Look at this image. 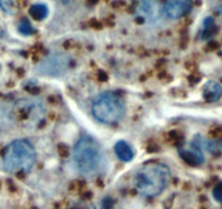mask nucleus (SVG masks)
Instances as JSON below:
<instances>
[{
	"label": "nucleus",
	"instance_id": "19",
	"mask_svg": "<svg viewBox=\"0 0 222 209\" xmlns=\"http://www.w3.org/2000/svg\"><path fill=\"white\" fill-rule=\"evenodd\" d=\"M209 48L210 49H218L219 48V45H218V43H210L209 44Z\"/></svg>",
	"mask_w": 222,
	"mask_h": 209
},
{
	"label": "nucleus",
	"instance_id": "8",
	"mask_svg": "<svg viewBox=\"0 0 222 209\" xmlns=\"http://www.w3.org/2000/svg\"><path fill=\"white\" fill-rule=\"evenodd\" d=\"M139 6L136 7V11H138L139 15L137 17L136 21L143 23V22H151L156 21L160 15V7L157 0H137Z\"/></svg>",
	"mask_w": 222,
	"mask_h": 209
},
{
	"label": "nucleus",
	"instance_id": "10",
	"mask_svg": "<svg viewBox=\"0 0 222 209\" xmlns=\"http://www.w3.org/2000/svg\"><path fill=\"white\" fill-rule=\"evenodd\" d=\"M15 119L14 108L0 104V135L10 129Z\"/></svg>",
	"mask_w": 222,
	"mask_h": 209
},
{
	"label": "nucleus",
	"instance_id": "1",
	"mask_svg": "<svg viewBox=\"0 0 222 209\" xmlns=\"http://www.w3.org/2000/svg\"><path fill=\"white\" fill-rule=\"evenodd\" d=\"M72 154L76 169L84 177L91 178L99 174L107 164L102 145L92 136H82L75 144Z\"/></svg>",
	"mask_w": 222,
	"mask_h": 209
},
{
	"label": "nucleus",
	"instance_id": "18",
	"mask_svg": "<svg viewBox=\"0 0 222 209\" xmlns=\"http://www.w3.org/2000/svg\"><path fill=\"white\" fill-rule=\"evenodd\" d=\"M111 199H106V201H104V208L105 209H111L112 205H111Z\"/></svg>",
	"mask_w": 222,
	"mask_h": 209
},
{
	"label": "nucleus",
	"instance_id": "3",
	"mask_svg": "<svg viewBox=\"0 0 222 209\" xmlns=\"http://www.w3.org/2000/svg\"><path fill=\"white\" fill-rule=\"evenodd\" d=\"M36 164V150L27 140H15L6 147L2 168L8 173H28Z\"/></svg>",
	"mask_w": 222,
	"mask_h": 209
},
{
	"label": "nucleus",
	"instance_id": "12",
	"mask_svg": "<svg viewBox=\"0 0 222 209\" xmlns=\"http://www.w3.org/2000/svg\"><path fill=\"white\" fill-rule=\"evenodd\" d=\"M114 153H116V157L123 162L132 161L134 158V155H135L134 154V149L125 140H119L114 145Z\"/></svg>",
	"mask_w": 222,
	"mask_h": 209
},
{
	"label": "nucleus",
	"instance_id": "20",
	"mask_svg": "<svg viewBox=\"0 0 222 209\" xmlns=\"http://www.w3.org/2000/svg\"><path fill=\"white\" fill-rule=\"evenodd\" d=\"M76 209H96L95 207L93 206H86V207H83V208H76Z\"/></svg>",
	"mask_w": 222,
	"mask_h": 209
},
{
	"label": "nucleus",
	"instance_id": "9",
	"mask_svg": "<svg viewBox=\"0 0 222 209\" xmlns=\"http://www.w3.org/2000/svg\"><path fill=\"white\" fill-rule=\"evenodd\" d=\"M192 0H164L163 13L169 19H179L190 12Z\"/></svg>",
	"mask_w": 222,
	"mask_h": 209
},
{
	"label": "nucleus",
	"instance_id": "22",
	"mask_svg": "<svg viewBox=\"0 0 222 209\" xmlns=\"http://www.w3.org/2000/svg\"><path fill=\"white\" fill-rule=\"evenodd\" d=\"M88 1L91 2V3H95V2L97 1V0H88Z\"/></svg>",
	"mask_w": 222,
	"mask_h": 209
},
{
	"label": "nucleus",
	"instance_id": "6",
	"mask_svg": "<svg viewBox=\"0 0 222 209\" xmlns=\"http://www.w3.org/2000/svg\"><path fill=\"white\" fill-rule=\"evenodd\" d=\"M14 112L15 114L20 113L25 119H28L31 125H35L36 123L43 121L46 110L44 105L38 100L22 99L15 105Z\"/></svg>",
	"mask_w": 222,
	"mask_h": 209
},
{
	"label": "nucleus",
	"instance_id": "14",
	"mask_svg": "<svg viewBox=\"0 0 222 209\" xmlns=\"http://www.w3.org/2000/svg\"><path fill=\"white\" fill-rule=\"evenodd\" d=\"M216 32V25H215V21L212 17H208L205 19L203 23V30L201 33V39H208L212 36Z\"/></svg>",
	"mask_w": 222,
	"mask_h": 209
},
{
	"label": "nucleus",
	"instance_id": "7",
	"mask_svg": "<svg viewBox=\"0 0 222 209\" xmlns=\"http://www.w3.org/2000/svg\"><path fill=\"white\" fill-rule=\"evenodd\" d=\"M181 158L191 166H199L205 161L203 154V147L199 140H193L187 145H184L179 151Z\"/></svg>",
	"mask_w": 222,
	"mask_h": 209
},
{
	"label": "nucleus",
	"instance_id": "15",
	"mask_svg": "<svg viewBox=\"0 0 222 209\" xmlns=\"http://www.w3.org/2000/svg\"><path fill=\"white\" fill-rule=\"evenodd\" d=\"M0 8L7 14H14L17 12V2L15 0H0Z\"/></svg>",
	"mask_w": 222,
	"mask_h": 209
},
{
	"label": "nucleus",
	"instance_id": "17",
	"mask_svg": "<svg viewBox=\"0 0 222 209\" xmlns=\"http://www.w3.org/2000/svg\"><path fill=\"white\" fill-rule=\"evenodd\" d=\"M214 197L218 202L222 203V182L217 184L216 188H214Z\"/></svg>",
	"mask_w": 222,
	"mask_h": 209
},
{
	"label": "nucleus",
	"instance_id": "5",
	"mask_svg": "<svg viewBox=\"0 0 222 209\" xmlns=\"http://www.w3.org/2000/svg\"><path fill=\"white\" fill-rule=\"evenodd\" d=\"M71 58L67 54L54 52L49 54L37 63L35 72L38 75L46 78H60L63 76L69 70Z\"/></svg>",
	"mask_w": 222,
	"mask_h": 209
},
{
	"label": "nucleus",
	"instance_id": "16",
	"mask_svg": "<svg viewBox=\"0 0 222 209\" xmlns=\"http://www.w3.org/2000/svg\"><path fill=\"white\" fill-rule=\"evenodd\" d=\"M17 30L21 33L22 35H25V36H28V35H32L33 33L35 32L33 26L31 25L30 21L27 19H23L21 22L19 23V26H17Z\"/></svg>",
	"mask_w": 222,
	"mask_h": 209
},
{
	"label": "nucleus",
	"instance_id": "2",
	"mask_svg": "<svg viewBox=\"0 0 222 209\" xmlns=\"http://www.w3.org/2000/svg\"><path fill=\"white\" fill-rule=\"evenodd\" d=\"M170 180L171 170L167 164L148 162L135 172L133 185L144 197H155L166 190Z\"/></svg>",
	"mask_w": 222,
	"mask_h": 209
},
{
	"label": "nucleus",
	"instance_id": "11",
	"mask_svg": "<svg viewBox=\"0 0 222 209\" xmlns=\"http://www.w3.org/2000/svg\"><path fill=\"white\" fill-rule=\"evenodd\" d=\"M222 87L216 81H209L205 84L203 89V96L207 102H215L221 97Z\"/></svg>",
	"mask_w": 222,
	"mask_h": 209
},
{
	"label": "nucleus",
	"instance_id": "4",
	"mask_svg": "<svg viewBox=\"0 0 222 209\" xmlns=\"http://www.w3.org/2000/svg\"><path fill=\"white\" fill-rule=\"evenodd\" d=\"M94 118L104 124H116L125 113L123 99L113 92H104L96 96L92 105Z\"/></svg>",
	"mask_w": 222,
	"mask_h": 209
},
{
	"label": "nucleus",
	"instance_id": "21",
	"mask_svg": "<svg viewBox=\"0 0 222 209\" xmlns=\"http://www.w3.org/2000/svg\"><path fill=\"white\" fill-rule=\"evenodd\" d=\"M218 13L222 17V7H220V8H218Z\"/></svg>",
	"mask_w": 222,
	"mask_h": 209
},
{
	"label": "nucleus",
	"instance_id": "13",
	"mask_svg": "<svg viewBox=\"0 0 222 209\" xmlns=\"http://www.w3.org/2000/svg\"><path fill=\"white\" fill-rule=\"evenodd\" d=\"M30 15L36 21L44 20L48 15V8L44 3H36L33 4L30 8Z\"/></svg>",
	"mask_w": 222,
	"mask_h": 209
}]
</instances>
